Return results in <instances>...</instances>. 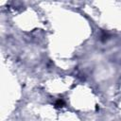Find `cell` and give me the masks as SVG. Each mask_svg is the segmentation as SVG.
Returning a JSON list of instances; mask_svg holds the SVG:
<instances>
[{
  "label": "cell",
  "instance_id": "cell-1",
  "mask_svg": "<svg viewBox=\"0 0 121 121\" xmlns=\"http://www.w3.org/2000/svg\"><path fill=\"white\" fill-rule=\"evenodd\" d=\"M62 105H63V101L60 100V99H59V100L56 102V107H62Z\"/></svg>",
  "mask_w": 121,
  "mask_h": 121
}]
</instances>
